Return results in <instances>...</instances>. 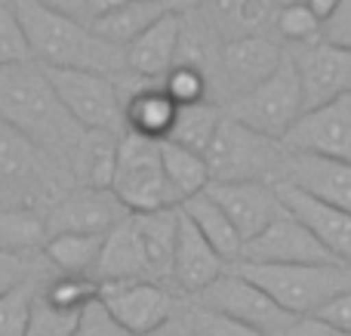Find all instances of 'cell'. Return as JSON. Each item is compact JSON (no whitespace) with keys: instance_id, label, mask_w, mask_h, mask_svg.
<instances>
[{"instance_id":"cell-32","label":"cell","mask_w":351,"mask_h":336,"mask_svg":"<svg viewBox=\"0 0 351 336\" xmlns=\"http://www.w3.org/2000/svg\"><path fill=\"white\" fill-rule=\"evenodd\" d=\"M43 300L49 306L62 309V312H74L80 315L86 306L99 302V281L96 278H74V275H59L49 284L40 287Z\"/></svg>"},{"instance_id":"cell-35","label":"cell","mask_w":351,"mask_h":336,"mask_svg":"<svg viewBox=\"0 0 351 336\" xmlns=\"http://www.w3.org/2000/svg\"><path fill=\"white\" fill-rule=\"evenodd\" d=\"M37 281L31 278L28 284L10 290L6 296H0V336H25L28 333L31 309L37 300Z\"/></svg>"},{"instance_id":"cell-31","label":"cell","mask_w":351,"mask_h":336,"mask_svg":"<svg viewBox=\"0 0 351 336\" xmlns=\"http://www.w3.org/2000/svg\"><path fill=\"white\" fill-rule=\"evenodd\" d=\"M271 28H274V37H278L287 49H293V47H305V43L321 40L324 22L305 6V0H302V3L278 6V10H274V19H271Z\"/></svg>"},{"instance_id":"cell-14","label":"cell","mask_w":351,"mask_h":336,"mask_svg":"<svg viewBox=\"0 0 351 336\" xmlns=\"http://www.w3.org/2000/svg\"><path fill=\"white\" fill-rule=\"evenodd\" d=\"M287 53H290L299 80H302L305 111L351 93V53L348 49H339L327 40H315V43H305V47H293Z\"/></svg>"},{"instance_id":"cell-46","label":"cell","mask_w":351,"mask_h":336,"mask_svg":"<svg viewBox=\"0 0 351 336\" xmlns=\"http://www.w3.org/2000/svg\"><path fill=\"white\" fill-rule=\"evenodd\" d=\"M148 336H191V327H188L185 315H182V318L176 315V318L167 327H160V331H154V333H148Z\"/></svg>"},{"instance_id":"cell-34","label":"cell","mask_w":351,"mask_h":336,"mask_svg":"<svg viewBox=\"0 0 351 336\" xmlns=\"http://www.w3.org/2000/svg\"><path fill=\"white\" fill-rule=\"evenodd\" d=\"M34 59H31L28 34L22 28L16 0H0V68H16Z\"/></svg>"},{"instance_id":"cell-43","label":"cell","mask_w":351,"mask_h":336,"mask_svg":"<svg viewBox=\"0 0 351 336\" xmlns=\"http://www.w3.org/2000/svg\"><path fill=\"white\" fill-rule=\"evenodd\" d=\"M34 3L49 12H59V16L77 19V22L90 25V19H86V0H34Z\"/></svg>"},{"instance_id":"cell-37","label":"cell","mask_w":351,"mask_h":336,"mask_svg":"<svg viewBox=\"0 0 351 336\" xmlns=\"http://www.w3.org/2000/svg\"><path fill=\"white\" fill-rule=\"evenodd\" d=\"M185 321H188V327H191V336H265V333L253 331V327L237 324V321L210 312V309H200V306L188 309Z\"/></svg>"},{"instance_id":"cell-11","label":"cell","mask_w":351,"mask_h":336,"mask_svg":"<svg viewBox=\"0 0 351 336\" xmlns=\"http://www.w3.org/2000/svg\"><path fill=\"white\" fill-rule=\"evenodd\" d=\"M237 263H250V265H339L324 250L321 241L305 228V222H299L287 207L265 232H259L253 241L243 244Z\"/></svg>"},{"instance_id":"cell-41","label":"cell","mask_w":351,"mask_h":336,"mask_svg":"<svg viewBox=\"0 0 351 336\" xmlns=\"http://www.w3.org/2000/svg\"><path fill=\"white\" fill-rule=\"evenodd\" d=\"M287 336H351V333L330 324V321L317 318V315H308V318H296V324L287 331Z\"/></svg>"},{"instance_id":"cell-48","label":"cell","mask_w":351,"mask_h":336,"mask_svg":"<svg viewBox=\"0 0 351 336\" xmlns=\"http://www.w3.org/2000/svg\"><path fill=\"white\" fill-rule=\"evenodd\" d=\"M274 6H284V3H302V0H271Z\"/></svg>"},{"instance_id":"cell-22","label":"cell","mask_w":351,"mask_h":336,"mask_svg":"<svg viewBox=\"0 0 351 336\" xmlns=\"http://www.w3.org/2000/svg\"><path fill=\"white\" fill-rule=\"evenodd\" d=\"M179 105L164 93L160 84L139 80L130 93H123V133L142 136L152 142H167L176 123Z\"/></svg>"},{"instance_id":"cell-44","label":"cell","mask_w":351,"mask_h":336,"mask_svg":"<svg viewBox=\"0 0 351 336\" xmlns=\"http://www.w3.org/2000/svg\"><path fill=\"white\" fill-rule=\"evenodd\" d=\"M127 0H86V19L90 22H96L99 16H105V12L117 10V6H123Z\"/></svg>"},{"instance_id":"cell-28","label":"cell","mask_w":351,"mask_h":336,"mask_svg":"<svg viewBox=\"0 0 351 336\" xmlns=\"http://www.w3.org/2000/svg\"><path fill=\"white\" fill-rule=\"evenodd\" d=\"M225 117V108L219 102H200V105H185L176 111V123L170 130L173 145H182L194 154H206L219 133V123Z\"/></svg>"},{"instance_id":"cell-6","label":"cell","mask_w":351,"mask_h":336,"mask_svg":"<svg viewBox=\"0 0 351 336\" xmlns=\"http://www.w3.org/2000/svg\"><path fill=\"white\" fill-rule=\"evenodd\" d=\"M111 191L127 207L130 216L158 213V210L179 207L160 160V142L123 133L117 145V170Z\"/></svg>"},{"instance_id":"cell-2","label":"cell","mask_w":351,"mask_h":336,"mask_svg":"<svg viewBox=\"0 0 351 336\" xmlns=\"http://www.w3.org/2000/svg\"><path fill=\"white\" fill-rule=\"evenodd\" d=\"M22 28L28 34L31 59L47 71H96V74H127L123 49H114L86 22L49 12L34 0H16Z\"/></svg>"},{"instance_id":"cell-49","label":"cell","mask_w":351,"mask_h":336,"mask_svg":"<svg viewBox=\"0 0 351 336\" xmlns=\"http://www.w3.org/2000/svg\"><path fill=\"white\" fill-rule=\"evenodd\" d=\"M139 3H167V0H139Z\"/></svg>"},{"instance_id":"cell-1","label":"cell","mask_w":351,"mask_h":336,"mask_svg":"<svg viewBox=\"0 0 351 336\" xmlns=\"http://www.w3.org/2000/svg\"><path fill=\"white\" fill-rule=\"evenodd\" d=\"M0 121L56 160H71L84 130L68 117L37 62L0 68Z\"/></svg>"},{"instance_id":"cell-24","label":"cell","mask_w":351,"mask_h":336,"mask_svg":"<svg viewBox=\"0 0 351 336\" xmlns=\"http://www.w3.org/2000/svg\"><path fill=\"white\" fill-rule=\"evenodd\" d=\"M179 210L191 219V226L204 235L206 244H210L225 263L234 265L237 259H241V250H243L241 235H237V228L231 226V219L225 216V210L213 201L210 191H200V195L182 201Z\"/></svg>"},{"instance_id":"cell-39","label":"cell","mask_w":351,"mask_h":336,"mask_svg":"<svg viewBox=\"0 0 351 336\" xmlns=\"http://www.w3.org/2000/svg\"><path fill=\"white\" fill-rule=\"evenodd\" d=\"M31 278H34L31 275V256L0 250V296H6L10 290L28 284Z\"/></svg>"},{"instance_id":"cell-5","label":"cell","mask_w":351,"mask_h":336,"mask_svg":"<svg viewBox=\"0 0 351 336\" xmlns=\"http://www.w3.org/2000/svg\"><path fill=\"white\" fill-rule=\"evenodd\" d=\"M225 115L231 121L243 123L247 130L265 136V139L284 142V136L293 130V123L305 115V93L302 80L296 74L290 53H287L284 65L256 90L243 93V96L231 99L225 105Z\"/></svg>"},{"instance_id":"cell-45","label":"cell","mask_w":351,"mask_h":336,"mask_svg":"<svg viewBox=\"0 0 351 336\" xmlns=\"http://www.w3.org/2000/svg\"><path fill=\"white\" fill-rule=\"evenodd\" d=\"M339 3H342V0H305V6H308V10L315 12L321 22H327V19L339 10Z\"/></svg>"},{"instance_id":"cell-20","label":"cell","mask_w":351,"mask_h":336,"mask_svg":"<svg viewBox=\"0 0 351 336\" xmlns=\"http://www.w3.org/2000/svg\"><path fill=\"white\" fill-rule=\"evenodd\" d=\"M179 37H182V16L170 10L167 16H160L139 40H133L127 49H123L127 74L130 77L160 84V80L167 77V71L176 65Z\"/></svg>"},{"instance_id":"cell-19","label":"cell","mask_w":351,"mask_h":336,"mask_svg":"<svg viewBox=\"0 0 351 336\" xmlns=\"http://www.w3.org/2000/svg\"><path fill=\"white\" fill-rule=\"evenodd\" d=\"M231 265L206 244V238L191 226L185 213L179 210V235H176V253H173V278L170 281L182 293L200 296L213 281L228 272Z\"/></svg>"},{"instance_id":"cell-18","label":"cell","mask_w":351,"mask_h":336,"mask_svg":"<svg viewBox=\"0 0 351 336\" xmlns=\"http://www.w3.org/2000/svg\"><path fill=\"white\" fill-rule=\"evenodd\" d=\"M274 189H278V195H280V204H284L299 222H305V228L321 241L324 250L339 265L351 269V213L315 201V197H308L305 191L290 189V185H274Z\"/></svg>"},{"instance_id":"cell-27","label":"cell","mask_w":351,"mask_h":336,"mask_svg":"<svg viewBox=\"0 0 351 336\" xmlns=\"http://www.w3.org/2000/svg\"><path fill=\"white\" fill-rule=\"evenodd\" d=\"M105 235H49L40 256L53 265L59 275L93 278L102 253Z\"/></svg>"},{"instance_id":"cell-40","label":"cell","mask_w":351,"mask_h":336,"mask_svg":"<svg viewBox=\"0 0 351 336\" xmlns=\"http://www.w3.org/2000/svg\"><path fill=\"white\" fill-rule=\"evenodd\" d=\"M321 40H327V43H333V47L348 49L351 53V0H342L339 10L324 22Z\"/></svg>"},{"instance_id":"cell-30","label":"cell","mask_w":351,"mask_h":336,"mask_svg":"<svg viewBox=\"0 0 351 336\" xmlns=\"http://www.w3.org/2000/svg\"><path fill=\"white\" fill-rule=\"evenodd\" d=\"M47 244V222L31 207H6L0 210V250L10 253H43Z\"/></svg>"},{"instance_id":"cell-12","label":"cell","mask_w":351,"mask_h":336,"mask_svg":"<svg viewBox=\"0 0 351 336\" xmlns=\"http://www.w3.org/2000/svg\"><path fill=\"white\" fill-rule=\"evenodd\" d=\"M280 145L287 154H315L351 164V93L308 108L293 123Z\"/></svg>"},{"instance_id":"cell-25","label":"cell","mask_w":351,"mask_h":336,"mask_svg":"<svg viewBox=\"0 0 351 336\" xmlns=\"http://www.w3.org/2000/svg\"><path fill=\"white\" fill-rule=\"evenodd\" d=\"M170 6L167 3H139V0H127L123 6L99 16L96 22H90V28L102 37L108 47L127 49L133 40H139L160 16H167Z\"/></svg>"},{"instance_id":"cell-15","label":"cell","mask_w":351,"mask_h":336,"mask_svg":"<svg viewBox=\"0 0 351 336\" xmlns=\"http://www.w3.org/2000/svg\"><path fill=\"white\" fill-rule=\"evenodd\" d=\"M274 185H290L321 204L351 213V164L315 158V154H287Z\"/></svg>"},{"instance_id":"cell-26","label":"cell","mask_w":351,"mask_h":336,"mask_svg":"<svg viewBox=\"0 0 351 336\" xmlns=\"http://www.w3.org/2000/svg\"><path fill=\"white\" fill-rule=\"evenodd\" d=\"M133 219H136V228H139L142 247H145L152 278L154 281L173 278V253H176V235H179V207L158 210V213H142V216H133Z\"/></svg>"},{"instance_id":"cell-29","label":"cell","mask_w":351,"mask_h":336,"mask_svg":"<svg viewBox=\"0 0 351 336\" xmlns=\"http://www.w3.org/2000/svg\"><path fill=\"white\" fill-rule=\"evenodd\" d=\"M160 160H164L167 182L179 204L210 189V170H206L204 154H194L173 142H160Z\"/></svg>"},{"instance_id":"cell-4","label":"cell","mask_w":351,"mask_h":336,"mask_svg":"<svg viewBox=\"0 0 351 336\" xmlns=\"http://www.w3.org/2000/svg\"><path fill=\"white\" fill-rule=\"evenodd\" d=\"M213 182H274L284 164V145L247 130L228 115L204 154Z\"/></svg>"},{"instance_id":"cell-10","label":"cell","mask_w":351,"mask_h":336,"mask_svg":"<svg viewBox=\"0 0 351 336\" xmlns=\"http://www.w3.org/2000/svg\"><path fill=\"white\" fill-rule=\"evenodd\" d=\"M99 302L133 336H148L176 318V296L160 281L99 284Z\"/></svg>"},{"instance_id":"cell-36","label":"cell","mask_w":351,"mask_h":336,"mask_svg":"<svg viewBox=\"0 0 351 336\" xmlns=\"http://www.w3.org/2000/svg\"><path fill=\"white\" fill-rule=\"evenodd\" d=\"M77 321H80V315L62 312V309L49 306V302L43 300V293L37 290V300H34L31 321H28V333L25 336H74Z\"/></svg>"},{"instance_id":"cell-42","label":"cell","mask_w":351,"mask_h":336,"mask_svg":"<svg viewBox=\"0 0 351 336\" xmlns=\"http://www.w3.org/2000/svg\"><path fill=\"white\" fill-rule=\"evenodd\" d=\"M317 318L330 321V324H336V327H342V331L351 333V290L342 296H336L330 306H324L321 312H317Z\"/></svg>"},{"instance_id":"cell-8","label":"cell","mask_w":351,"mask_h":336,"mask_svg":"<svg viewBox=\"0 0 351 336\" xmlns=\"http://www.w3.org/2000/svg\"><path fill=\"white\" fill-rule=\"evenodd\" d=\"M287 59V47L271 34H243L222 40L219 65L213 77V99L228 105L231 99L265 84Z\"/></svg>"},{"instance_id":"cell-7","label":"cell","mask_w":351,"mask_h":336,"mask_svg":"<svg viewBox=\"0 0 351 336\" xmlns=\"http://www.w3.org/2000/svg\"><path fill=\"white\" fill-rule=\"evenodd\" d=\"M47 77L80 130L123 136V93L117 77L96 71H47Z\"/></svg>"},{"instance_id":"cell-17","label":"cell","mask_w":351,"mask_h":336,"mask_svg":"<svg viewBox=\"0 0 351 336\" xmlns=\"http://www.w3.org/2000/svg\"><path fill=\"white\" fill-rule=\"evenodd\" d=\"M56 173V158L28 142L22 133L0 121V191L3 195H34L47 189Z\"/></svg>"},{"instance_id":"cell-38","label":"cell","mask_w":351,"mask_h":336,"mask_svg":"<svg viewBox=\"0 0 351 336\" xmlns=\"http://www.w3.org/2000/svg\"><path fill=\"white\" fill-rule=\"evenodd\" d=\"M74 336H133L127 333L108 312H105L102 302H93L80 312V321H77V331Z\"/></svg>"},{"instance_id":"cell-13","label":"cell","mask_w":351,"mask_h":336,"mask_svg":"<svg viewBox=\"0 0 351 336\" xmlns=\"http://www.w3.org/2000/svg\"><path fill=\"white\" fill-rule=\"evenodd\" d=\"M127 216V207L117 201L111 189L77 185L49 204L43 222H47V238L49 235H108Z\"/></svg>"},{"instance_id":"cell-9","label":"cell","mask_w":351,"mask_h":336,"mask_svg":"<svg viewBox=\"0 0 351 336\" xmlns=\"http://www.w3.org/2000/svg\"><path fill=\"white\" fill-rule=\"evenodd\" d=\"M194 306L225 315V318L247 324L265 336H287V331L296 324V318L290 312H284L265 290H259L253 281L237 275L234 269H228L204 293L194 296Z\"/></svg>"},{"instance_id":"cell-3","label":"cell","mask_w":351,"mask_h":336,"mask_svg":"<svg viewBox=\"0 0 351 336\" xmlns=\"http://www.w3.org/2000/svg\"><path fill=\"white\" fill-rule=\"evenodd\" d=\"M237 275L265 290L293 318L317 315L336 296L351 290V269L346 265H231Z\"/></svg>"},{"instance_id":"cell-23","label":"cell","mask_w":351,"mask_h":336,"mask_svg":"<svg viewBox=\"0 0 351 336\" xmlns=\"http://www.w3.org/2000/svg\"><path fill=\"white\" fill-rule=\"evenodd\" d=\"M117 145H121L117 133L84 130L68 160V176L84 189H111L117 170Z\"/></svg>"},{"instance_id":"cell-47","label":"cell","mask_w":351,"mask_h":336,"mask_svg":"<svg viewBox=\"0 0 351 336\" xmlns=\"http://www.w3.org/2000/svg\"><path fill=\"white\" fill-rule=\"evenodd\" d=\"M206 3H210V0H167V6H170L173 12H194Z\"/></svg>"},{"instance_id":"cell-21","label":"cell","mask_w":351,"mask_h":336,"mask_svg":"<svg viewBox=\"0 0 351 336\" xmlns=\"http://www.w3.org/2000/svg\"><path fill=\"white\" fill-rule=\"evenodd\" d=\"M99 284H121V281H154L152 269H148V256L142 247L136 219L127 216L117 222L102 241V253H99L96 272H93Z\"/></svg>"},{"instance_id":"cell-16","label":"cell","mask_w":351,"mask_h":336,"mask_svg":"<svg viewBox=\"0 0 351 336\" xmlns=\"http://www.w3.org/2000/svg\"><path fill=\"white\" fill-rule=\"evenodd\" d=\"M206 191L225 210L243 244L253 241L259 232H265L284 213L274 182H213Z\"/></svg>"},{"instance_id":"cell-33","label":"cell","mask_w":351,"mask_h":336,"mask_svg":"<svg viewBox=\"0 0 351 336\" xmlns=\"http://www.w3.org/2000/svg\"><path fill=\"white\" fill-rule=\"evenodd\" d=\"M164 93L173 99L179 108L185 105H200V102H213V80L206 71L194 65H173L167 71V77L160 80Z\"/></svg>"}]
</instances>
